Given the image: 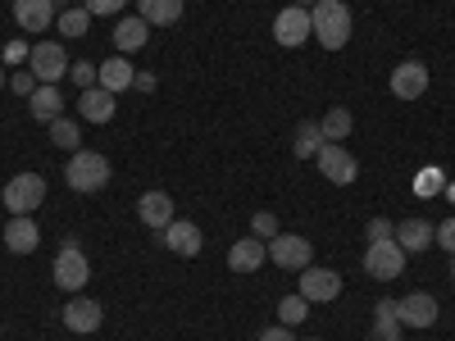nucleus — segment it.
I'll use <instances>...</instances> for the list:
<instances>
[{"label":"nucleus","mask_w":455,"mask_h":341,"mask_svg":"<svg viewBox=\"0 0 455 341\" xmlns=\"http://www.w3.org/2000/svg\"><path fill=\"white\" fill-rule=\"evenodd\" d=\"M51 141L60 150H68V155H73V150H83V132H78V123H73V119H55L51 123Z\"/></svg>","instance_id":"c756f323"},{"label":"nucleus","mask_w":455,"mask_h":341,"mask_svg":"<svg viewBox=\"0 0 455 341\" xmlns=\"http://www.w3.org/2000/svg\"><path fill=\"white\" fill-rule=\"evenodd\" d=\"M55 28H60L64 36H87V28H92V14H87V5H83V10H78V5H68V10H60Z\"/></svg>","instance_id":"c85d7f7f"},{"label":"nucleus","mask_w":455,"mask_h":341,"mask_svg":"<svg viewBox=\"0 0 455 341\" xmlns=\"http://www.w3.org/2000/svg\"><path fill=\"white\" fill-rule=\"evenodd\" d=\"M51 5H55V10H68V0H51Z\"/></svg>","instance_id":"a19ab883"},{"label":"nucleus","mask_w":455,"mask_h":341,"mask_svg":"<svg viewBox=\"0 0 455 341\" xmlns=\"http://www.w3.org/2000/svg\"><path fill=\"white\" fill-rule=\"evenodd\" d=\"M364 233H369V242H392L396 237V223L392 218H369Z\"/></svg>","instance_id":"473e14b6"},{"label":"nucleus","mask_w":455,"mask_h":341,"mask_svg":"<svg viewBox=\"0 0 455 341\" xmlns=\"http://www.w3.org/2000/svg\"><path fill=\"white\" fill-rule=\"evenodd\" d=\"M310 255H315V246L306 237H296V233H278L269 242V259L278 264V269H291V274L310 269Z\"/></svg>","instance_id":"6e6552de"},{"label":"nucleus","mask_w":455,"mask_h":341,"mask_svg":"<svg viewBox=\"0 0 455 341\" xmlns=\"http://www.w3.org/2000/svg\"><path fill=\"white\" fill-rule=\"evenodd\" d=\"M433 242H437L442 250H451V255H455V218H446L442 227H433Z\"/></svg>","instance_id":"f704fd0d"},{"label":"nucleus","mask_w":455,"mask_h":341,"mask_svg":"<svg viewBox=\"0 0 455 341\" xmlns=\"http://www.w3.org/2000/svg\"><path fill=\"white\" fill-rule=\"evenodd\" d=\"M396 319L401 328H433L437 323V300L428 291H410L396 300Z\"/></svg>","instance_id":"9b49d317"},{"label":"nucleus","mask_w":455,"mask_h":341,"mask_svg":"<svg viewBox=\"0 0 455 341\" xmlns=\"http://www.w3.org/2000/svg\"><path fill=\"white\" fill-rule=\"evenodd\" d=\"M87 282H92V264H87L83 246L68 237V242L60 246V255H55V287H64V291H73V296H78Z\"/></svg>","instance_id":"20e7f679"},{"label":"nucleus","mask_w":455,"mask_h":341,"mask_svg":"<svg viewBox=\"0 0 455 341\" xmlns=\"http://www.w3.org/2000/svg\"><path fill=\"white\" fill-rule=\"evenodd\" d=\"M55 5L51 0H14V23L23 28V32H46V28H55Z\"/></svg>","instance_id":"2eb2a0df"},{"label":"nucleus","mask_w":455,"mask_h":341,"mask_svg":"<svg viewBox=\"0 0 455 341\" xmlns=\"http://www.w3.org/2000/svg\"><path fill=\"white\" fill-rule=\"evenodd\" d=\"M60 319H64V328H68V332H96V328L105 323V310L96 305L92 296H73L68 305H64V314H60Z\"/></svg>","instance_id":"4468645a"},{"label":"nucleus","mask_w":455,"mask_h":341,"mask_svg":"<svg viewBox=\"0 0 455 341\" xmlns=\"http://www.w3.org/2000/svg\"><path fill=\"white\" fill-rule=\"evenodd\" d=\"M164 246H169L173 255H187V259H196V255H201V246H205V237H201V227H196V223H187V218H173V223L164 227Z\"/></svg>","instance_id":"dca6fc26"},{"label":"nucleus","mask_w":455,"mask_h":341,"mask_svg":"<svg viewBox=\"0 0 455 341\" xmlns=\"http://www.w3.org/2000/svg\"><path fill=\"white\" fill-rule=\"evenodd\" d=\"M0 87H5V68H0Z\"/></svg>","instance_id":"37998d69"},{"label":"nucleus","mask_w":455,"mask_h":341,"mask_svg":"<svg viewBox=\"0 0 455 341\" xmlns=\"http://www.w3.org/2000/svg\"><path fill=\"white\" fill-rule=\"evenodd\" d=\"M132 78H137V68H132L128 55H119V51L96 64V87H105V91H114V96H124V91L132 87Z\"/></svg>","instance_id":"ddd939ff"},{"label":"nucleus","mask_w":455,"mask_h":341,"mask_svg":"<svg viewBox=\"0 0 455 341\" xmlns=\"http://www.w3.org/2000/svg\"><path fill=\"white\" fill-rule=\"evenodd\" d=\"M306 319H310V300L300 296V291H291V296H283V300H278V323L296 328V323H306Z\"/></svg>","instance_id":"cd10ccee"},{"label":"nucleus","mask_w":455,"mask_h":341,"mask_svg":"<svg viewBox=\"0 0 455 341\" xmlns=\"http://www.w3.org/2000/svg\"><path fill=\"white\" fill-rule=\"evenodd\" d=\"M291 5H300V10H315V5H319V0H291Z\"/></svg>","instance_id":"ea45409f"},{"label":"nucleus","mask_w":455,"mask_h":341,"mask_svg":"<svg viewBox=\"0 0 455 341\" xmlns=\"http://www.w3.org/2000/svg\"><path fill=\"white\" fill-rule=\"evenodd\" d=\"M137 10L150 28H169L182 19V0H137Z\"/></svg>","instance_id":"b1692460"},{"label":"nucleus","mask_w":455,"mask_h":341,"mask_svg":"<svg viewBox=\"0 0 455 341\" xmlns=\"http://www.w3.org/2000/svg\"><path fill=\"white\" fill-rule=\"evenodd\" d=\"M264 255H269V242H259V237H242V242L228 246V269H233V274H255L259 264H264Z\"/></svg>","instance_id":"f3484780"},{"label":"nucleus","mask_w":455,"mask_h":341,"mask_svg":"<svg viewBox=\"0 0 455 341\" xmlns=\"http://www.w3.org/2000/svg\"><path fill=\"white\" fill-rule=\"evenodd\" d=\"M28 109H32L36 123H55V119H64V96H60L51 83H42V87L28 96Z\"/></svg>","instance_id":"5701e85b"},{"label":"nucleus","mask_w":455,"mask_h":341,"mask_svg":"<svg viewBox=\"0 0 455 341\" xmlns=\"http://www.w3.org/2000/svg\"><path fill=\"white\" fill-rule=\"evenodd\" d=\"M424 91H428V64L405 59V64L392 68V96L396 100H419Z\"/></svg>","instance_id":"9d476101"},{"label":"nucleus","mask_w":455,"mask_h":341,"mask_svg":"<svg viewBox=\"0 0 455 341\" xmlns=\"http://www.w3.org/2000/svg\"><path fill=\"white\" fill-rule=\"evenodd\" d=\"M351 109H341V105H332L323 119H319V132H323V141H337L341 146V137H351Z\"/></svg>","instance_id":"a878e982"},{"label":"nucleus","mask_w":455,"mask_h":341,"mask_svg":"<svg viewBox=\"0 0 455 341\" xmlns=\"http://www.w3.org/2000/svg\"><path fill=\"white\" fill-rule=\"evenodd\" d=\"M251 237H259V242H274V237H278V218H274L269 210H259V214L251 218Z\"/></svg>","instance_id":"7c9ffc66"},{"label":"nucleus","mask_w":455,"mask_h":341,"mask_svg":"<svg viewBox=\"0 0 455 341\" xmlns=\"http://www.w3.org/2000/svg\"><path fill=\"white\" fill-rule=\"evenodd\" d=\"M373 341H401L396 300H378V305H373Z\"/></svg>","instance_id":"393cba45"},{"label":"nucleus","mask_w":455,"mask_h":341,"mask_svg":"<svg viewBox=\"0 0 455 341\" xmlns=\"http://www.w3.org/2000/svg\"><path fill=\"white\" fill-rule=\"evenodd\" d=\"M401 269H405V250L396 246V237H392V242H369V250H364V274H369L373 282H392V278H401Z\"/></svg>","instance_id":"39448f33"},{"label":"nucleus","mask_w":455,"mask_h":341,"mask_svg":"<svg viewBox=\"0 0 455 341\" xmlns=\"http://www.w3.org/2000/svg\"><path fill=\"white\" fill-rule=\"evenodd\" d=\"M300 296H306L310 305L337 300V296H341V278H337L332 269H319V264H310V269H300Z\"/></svg>","instance_id":"f8f14e48"},{"label":"nucleus","mask_w":455,"mask_h":341,"mask_svg":"<svg viewBox=\"0 0 455 341\" xmlns=\"http://www.w3.org/2000/svg\"><path fill=\"white\" fill-rule=\"evenodd\" d=\"M315 164H319V173H323L328 182H337V186H351V182L360 178L355 155H351L347 146H337V141H323V150L315 155Z\"/></svg>","instance_id":"423d86ee"},{"label":"nucleus","mask_w":455,"mask_h":341,"mask_svg":"<svg viewBox=\"0 0 455 341\" xmlns=\"http://www.w3.org/2000/svg\"><path fill=\"white\" fill-rule=\"evenodd\" d=\"M451 282H455V255H451Z\"/></svg>","instance_id":"79ce46f5"},{"label":"nucleus","mask_w":455,"mask_h":341,"mask_svg":"<svg viewBox=\"0 0 455 341\" xmlns=\"http://www.w3.org/2000/svg\"><path fill=\"white\" fill-rule=\"evenodd\" d=\"M68 64H73V59L64 55L60 42H36V46L28 51V68L36 73V83H51V87H55L64 73H68Z\"/></svg>","instance_id":"0eeeda50"},{"label":"nucleus","mask_w":455,"mask_h":341,"mask_svg":"<svg viewBox=\"0 0 455 341\" xmlns=\"http://www.w3.org/2000/svg\"><path fill=\"white\" fill-rule=\"evenodd\" d=\"M68 78L78 83V91L96 87V64H92V59H73V64H68Z\"/></svg>","instance_id":"2f4dec72"},{"label":"nucleus","mask_w":455,"mask_h":341,"mask_svg":"<svg viewBox=\"0 0 455 341\" xmlns=\"http://www.w3.org/2000/svg\"><path fill=\"white\" fill-rule=\"evenodd\" d=\"M64 182L73 186V192H100V186L109 182V160L100 155V150H73L68 155V169H64Z\"/></svg>","instance_id":"f03ea898"},{"label":"nucleus","mask_w":455,"mask_h":341,"mask_svg":"<svg viewBox=\"0 0 455 341\" xmlns=\"http://www.w3.org/2000/svg\"><path fill=\"white\" fill-rule=\"evenodd\" d=\"M146 42H150V23H146L141 14L119 19V28H114V51H119V55H132V51H141Z\"/></svg>","instance_id":"412c9836"},{"label":"nucleus","mask_w":455,"mask_h":341,"mask_svg":"<svg viewBox=\"0 0 455 341\" xmlns=\"http://www.w3.org/2000/svg\"><path fill=\"white\" fill-rule=\"evenodd\" d=\"M291 150H296V160H315L319 150H323V132H319V123H300Z\"/></svg>","instance_id":"bb28decb"},{"label":"nucleus","mask_w":455,"mask_h":341,"mask_svg":"<svg viewBox=\"0 0 455 341\" xmlns=\"http://www.w3.org/2000/svg\"><path fill=\"white\" fill-rule=\"evenodd\" d=\"M396 246H401L405 255L428 250V246H433V223H428V218H405V223H396Z\"/></svg>","instance_id":"4be33fe9"},{"label":"nucleus","mask_w":455,"mask_h":341,"mask_svg":"<svg viewBox=\"0 0 455 341\" xmlns=\"http://www.w3.org/2000/svg\"><path fill=\"white\" fill-rule=\"evenodd\" d=\"M36 242H42V233H36L32 214H10V223H5V246H10L14 255H32Z\"/></svg>","instance_id":"6ab92c4d"},{"label":"nucleus","mask_w":455,"mask_h":341,"mask_svg":"<svg viewBox=\"0 0 455 341\" xmlns=\"http://www.w3.org/2000/svg\"><path fill=\"white\" fill-rule=\"evenodd\" d=\"M28 51H32V46H23V42H10V46H5V64H14V59H28Z\"/></svg>","instance_id":"4c0bfd02"},{"label":"nucleus","mask_w":455,"mask_h":341,"mask_svg":"<svg viewBox=\"0 0 455 341\" xmlns=\"http://www.w3.org/2000/svg\"><path fill=\"white\" fill-rule=\"evenodd\" d=\"M78 109H83V119H87V123H109V119H114V109H119V96L105 91V87H87L83 100H78Z\"/></svg>","instance_id":"aec40b11"},{"label":"nucleus","mask_w":455,"mask_h":341,"mask_svg":"<svg viewBox=\"0 0 455 341\" xmlns=\"http://www.w3.org/2000/svg\"><path fill=\"white\" fill-rule=\"evenodd\" d=\"M310 32L319 36L323 51H341L351 42V10L341 5V0H319L310 10Z\"/></svg>","instance_id":"f257e3e1"},{"label":"nucleus","mask_w":455,"mask_h":341,"mask_svg":"<svg viewBox=\"0 0 455 341\" xmlns=\"http://www.w3.org/2000/svg\"><path fill=\"white\" fill-rule=\"evenodd\" d=\"M255 341H296V337H291V328H287V323H274V328H264Z\"/></svg>","instance_id":"e433bc0d"},{"label":"nucleus","mask_w":455,"mask_h":341,"mask_svg":"<svg viewBox=\"0 0 455 341\" xmlns=\"http://www.w3.org/2000/svg\"><path fill=\"white\" fill-rule=\"evenodd\" d=\"M0 201H5L10 214H32L46 205V178L42 173H14L5 182V192H0Z\"/></svg>","instance_id":"7ed1b4c3"},{"label":"nucleus","mask_w":455,"mask_h":341,"mask_svg":"<svg viewBox=\"0 0 455 341\" xmlns=\"http://www.w3.org/2000/svg\"><path fill=\"white\" fill-rule=\"evenodd\" d=\"M310 10H300V5H287L278 19H274V42L278 46H287V51H296V46H306L310 42Z\"/></svg>","instance_id":"1a4fd4ad"},{"label":"nucleus","mask_w":455,"mask_h":341,"mask_svg":"<svg viewBox=\"0 0 455 341\" xmlns=\"http://www.w3.org/2000/svg\"><path fill=\"white\" fill-rule=\"evenodd\" d=\"M137 218H141L146 227H156V233H164V227L173 223V196H169V192H146V196L137 201Z\"/></svg>","instance_id":"a211bd4d"},{"label":"nucleus","mask_w":455,"mask_h":341,"mask_svg":"<svg viewBox=\"0 0 455 341\" xmlns=\"http://www.w3.org/2000/svg\"><path fill=\"white\" fill-rule=\"evenodd\" d=\"M128 0H87V14H119Z\"/></svg>","instance_id":"c9c22d12"},{"label":"nucleus","mask_w":455,"mask_h":341,"mask_svg":"<svg viewBox=\"0 0 455 341\" xmlns=\"http://www.w3.org/2000/svg\"><path fill=\"white\" fill-rule=\"evenodd\" d=\"M36 87H42V83H36V73H32V68H23V73H10V91H19V96H32Z\"/></svg>","instance_id":"72a5a7b5"},{"label":"nucleus","mask_w":455,"mask_h":341,"mask_svg":"<svg viewBox=\"0 0 455 341\" xmlns=\"http://www.w3.org/2000/svg\"><path fill=\"white\" fill-rule=\"evenodd\" d=\"M132 87H137V91H156V73H137Z\"/></svg>","instance_id":"58836bf2"}]
</instances>
